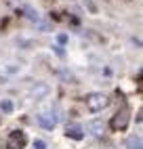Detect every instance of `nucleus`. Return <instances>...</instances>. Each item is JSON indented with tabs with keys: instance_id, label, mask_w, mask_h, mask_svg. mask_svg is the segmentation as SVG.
Instances as JSON below:
<instances>
[{
	"instance_id": "3",
	"label": "nucleus",
	"mask_w": 143,
	"mask_h": 149,
	"mask_svg": "<svg viewBox=\"0 0 143 149\" xmlns=\"http://www.w3.org/2000/svg\"><path fill=\"white\" fill-rule=\"evenodd\" d=\"M25 132L21 130H13L8 134V141H6V149H23L25 147Z\"/></svg>"
},
{
	"instance_id": "11",
	"label": "nucleus",
	"mask_w": 143,
	"mask_h": 149,
	"mask_svg": "<svg viewBox=\"0 0 143 149\" xmlns=\"http://www.w3.org/2000/svg\"><path fill=\"white\" fill-rule=\"evenodd\" d=\"M34 149H46V143L44 141H34Z\"/></svg>"
},
{
	"instance_id": "14",
	"label": "nucleus",
	"mask_w": 143,
	"mask_h": 149,
	"mask_svg": "<svg viewBox=\"0 0 143 149\" xmlns=\"http://www.w3.org/2000/svg\"><path fill=\"white\" fill-rule=\"evenodd\" d=\"M53 48H55V53H57V55H63V48H61L59 44H57V46H53Z\"/></svg>"
},
{
	"instance_id": "6",
	"label": "nucleus",
	"mask_w": 143,
	"mask_h": 149,
	"mask_svg": "<svg viewBox=\"0 0 143 149\" xmlns=\"http://www.w3.org/2000/svg\"><path fill=\"white\" fill-rule=\"evenodd\" d=\"M88 128H90V132L93 134H103V130H105V124L101 122V120H93L88 124Z\"/></svg>"
},
{
	"instance_id": "5",
	"label": "nucleus",
	"mask_w": 143,
	"mask_h": 149,
	"mask_svg": "<svg viewBox=\"0 0 143 149\" xmlns=\"http://www.w3.org/2000/svg\"><path fill=\"white\" fill-rule=\"evenodd\" d=\"M46 93H48V86H46V84H36V86L32 88V97H34V99H42Z\"/></svg>"
},
{
	"instance_id": "13",
	"label": "nucleus",
	"mask_w": 143,
	"mask_h": 149,
	"mask_svg": "<svg viewBox=\"0 0 143 149\" xmlns=\"http://www.w3.org/2000/svg\"><path fill=\"white\" fill-rule=\"evenodd\" d=\"M57 42H59V44H65V42H67V36H65V34H59V36H57Z\"/></svg>"
},
{
	"instance_id": "2",
	"label": "nucleus",
	"mask_w": 143,
	"mask_h": 149,
	"mask_svg": "<svg viewBox=\"0 0 143 149\" xmlns=\"http://www.w3.org/2000/svg\"><path fill=\"white\" fill-rule=\"evenodd\" d=\"M128 122H130L128 109H126V107H122L120 111H116V116L111 118V128H114V130H124V128L128 126Z\"/></svg>"
},
{
	"instance_id": "7",
	"label": "nucleus",
	"mask_w": 143,
	"mask_h": 149,
	"mask_svg": "<svg viewBox=\"0 0 143 149\" xmlns=\"http://www.w3.org/2000/svg\"><path fill=\"white\" fill-rule=\"evenodd\" d=\"M126 147H128V149H143L141 136H128V139H126Z\"/></svg>"
},
{
	"instance_id": "8",
	"label": "nucleus",
	"mask_w": 143,
	"mask_h": 149,
	"mask_svg": "<svg viewBox=\"0 0 143 149\" xmlns=\"http://www.w3.org/2000/svg\"><path fill=\"white\" fill-rule=\"evenodd\" d=\"M38 124L42 128H46V130H50V128L55 126V120H53V118H48V116H38Z\"/></svg>"
},
{
	"instance_id": "10",
	"label": "nucleus",
	"mask_w": 143,
	"mask_h": 149,
	"mask_svg": "<svg viewBox=\"0 0 143 149\" xmlns=\"http://www.w3.org/2000/svg\"><path fill=\"white\" fill-rule=\"evenodd\" d=\"M25 15H27V19H32V21H36V23H38V13L34 11V8L25 6Z\"/></svg>"
},
{
	"instance_id": "4",
	"label": "nucleus",
	"mask_w": 143,
	"mask_h": 149,
	"mask_svg": "<svg viewBox=\"0 0 143 149\" xmlns=\"http://www.w3.org/2000/svg\"><path fill=\"white\" fill-rule=\"evenodd\" d=\"M65 136L80 141V139L84 136V132H82V128H80V126H76V124H69V126H65Z\"/></svg>"
},
{
	"instance_id": "9",
	"label": "nucleus",
	"mask_w": 143,
	"mask_h": 149,
	"mask_svg": "<svg viewBox=\"0 0 143 149\" xmlns=\"http://www.w3.org/2000/svg\"><path fill=\"white\" fill-rule=\"evenodd\" d=\"M0 109H2L4 113H11L13 111V101L11 99H2V101H0Z\"/></svg>"
},
{
	"instance_id": "12",
	"label": "nucleus",
	"mask_w": 143,
	"mask_h": 149,
	"mask_svg": "<svg viewBox=\"0 0 143 149\" xmlns=\"http://www.w3.org/2000/svg\"><path fill=\"white\" fill-rule=\"evenodd\" d=\"M61 76H63V78H65V80H69V82H76V78H74V76H72L69 72H61Z\"/></svg>"
},
{
	"instance_id": "1",
	"label": "nucleus",
	"mask_w": 143,
	"mask_h": 149,
	"mask_svg": "<svg viewBox=\"0 0 143 149\" xmlns=\"http://www.w3.org/2000/svg\"><path fill=\"white\" fill-rule=\"evenodd\" d=\"M84 101H86V107L90 109V111H101V109H105L107 107V103H109V99L105 97V95H101V93H90L86 99H84Z\"/></svg>"
}]
</instances>
